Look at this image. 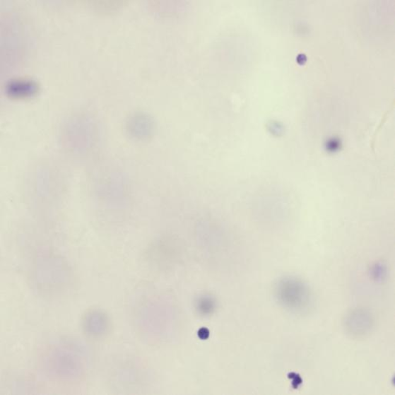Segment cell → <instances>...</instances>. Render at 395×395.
I'll return each instance as SVG.
<instances>
[{
	"label": "cell",
	"mask_w": 395,
	"mask_h": 395,
	"mask_svg": "<svg viewBox=\"0 0 395 395\" xmlns=\"http://www.w3.org/2000/svg\"><path fill=\"white\" fill-rule=\"evenodd\" d=\"M276 295L278 302L293 313H305L312 305V295L309 286L295 277L281 279L276 285Z\"/></svg>",
	"instance_id": "cell-1"
},
{
	"label": "cell",
	"mask_w": 395,
	"mask_h": 395,
	"mask_svg": "<svg viewBox=\"0 0 395 395\" xmlns=\"http://www.w3.org/2000/svg\"><path fill=\"white\" fill-rule=\"evenodd\" d=\"M39 85L28 78H17L8 82L6 86V93L14 100H24L33 98L39 93Z\"/></svg>",
	"instance_id": "cell-3"
},
{
	"label": "cell",
	"mask_w": 395,
	"mask_h": 395,
	"mask_svg": "<svg viewBox=\"0 0 395 395\" xmlns=\"http://www.w3.org/2000/svg\"><path fill=\"white\" fill-rule=\"evenodd\" d=\"M374 324L372 314L364 309H356L347 316L346 329L355 337H364L371 332Z\"/></svg>",
	"instance_id": "cell-2"
}]
</instances>
